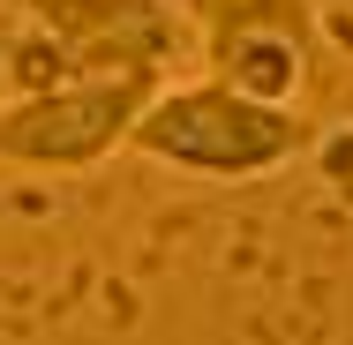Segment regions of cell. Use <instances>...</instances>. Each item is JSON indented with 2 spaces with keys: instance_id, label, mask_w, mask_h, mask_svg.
I'll return each mask as SVG.
<instances>
[{
  "instance_id": "cell-3",
  "label": "cell",
  "mask_w": 353,
  "mask_h": 345,
  "mask_svg": "<svg viewBox=\"0 0 353 345\" xmlns=\"http://www.w3.org/2000/svg\"><path fill=\"white\" fill-rule=\"evenodd\" d=\"M61 38L75 75H165L196 53L181 0H0Z\"/></svg>"
},
{
  "instance_id": "cell-5",
  "label": "cell",
  "mask_w": 353,
  "mask_h": 345,
  "mask_svg": "<svg viewBox=\"0 0 353 345\" xmlns=\"http://www.w3.org/2000/svg\"><path fill=\"white\" fill-rule=\"evenodd\" d=\"M181 15H188L196 45L271 30V38H301L323 53V0H181Z\"/></svg>"
},
{
  "instance_id": "cell-1",
  "label": "cell",
  "mask_w": 353,
  "mask_h": 345,
  "mask_svg": "<svg viewBox=\"0 0 353 345\" xmlns=\"http://www.w3.org/2000/svg\"><path fill=\"white\" fill-rule=\"evenodd\" d=\"M128 150L181 173V180L241 188V180H279L285 165H301L316 150V121L301 105L248 98L218 75H188V83H158L143 98Z\"/></svg>"
},
{
  "instance_id": "cell-6",
  "label": "cell",
  "mask_w": 353,
  "mask_h": 345,
  "mask_svg": "<svg viewBox=\"0 0 353 345\" xmlns=\"http://www.w3.org/2000/svg\"><path fill=\"white\" fill-rule=\"evenodd\" d=\"M308 158H323V180L353 203V121L346 128H316V150H308Z\"/></svg>"
},
{
  "instance_id": "cell-2",
  "label": "cell",
  "mask_w": 353,
  "mask_h": 345,
  "mask_svg": "<svg viewBox=\"0 0 353 345\" xmlns=\"http://www.w3.org/2000/svg\"><path fill=\"white\" fill-rule=\"evenodd\" d=\"M165 75H68L0 98V180H75L128 150L143 98Z\"/></svg>"
},
{
  "instance_id": "cell-4",
  "label": "cell",
  "mask_w": 353,
  "mask_h": 345,
  "mask_svg": "<svg viewBox=\"0 0 353 345\" xmlns=\"http://www.w3.org/2000/svg\"><path fill=\"white\" fill-rule=\"evenodd\" d=\"M196 53H203V75L248 90V98H271V105H301V90L316 83V61H323L316 45H301V38H271V30L211 38V45H196Z\"/></svg>"
},
{
  "instance_id": "cell-7",
  "label": "cell",
  "mask_w": 353,
  "mask_h": 345,
  "mask_svg": "<svg viewBox=\"0 0 353 345\" xmlns=\"http://www.w3.org/2000/svg\"><path fill=\"white\" fill-rule=\"evenodd\" d=\"M8 45H15V8H0V98H8Z\"/></svg>"
}]
</instances>
